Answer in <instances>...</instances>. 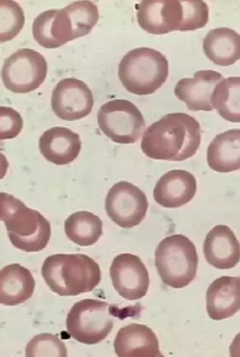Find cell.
<instances>
[{"label":"cell","mask_w":240,"mask_h":357,"mask_svg":"<svg viewBox=\"0 0 240 357\" xmlns=\"http://www.w3.org/2000/svg\"><path fill=\"white\" fill-rule=\"evenodd\" d=\"M32 33L40 46L47 49H57L75 40L73 24L65 8L40 14L33 21Z\"/></svg>","instance_id":"cell-15"},{"label":"cell","mask_w":240,"mask_h":357,"mask_svg":"<svg viewBox=\"0 0 240 357\" xmlns=\"http://www.w3.org/2000/svg\"><path fill=\"white\" fill-rule=\"evenodd\" d=\"M47 70V62L40 52L24 48L6 59L1 75L8 91L24 94L36 91L43 84Z\"/></svg>","instance_id":"cell-8"},{"label":"cell","mask_w":240,"mask_h":357,"mask_svg":"<svg viewBox=\"0 0 240 357\" xmlns=\"http://www.w3.org/2000/svg\"><path fill=\"white\" fill-rule=\"evenodd\" d=\"M155 264L164 284L173 289L185 288L197 275V248L192 241L183 235L166 237L156 250Z\"/></svg>","instance_id":"cell-5"},{"label":"cell","mask_w":240,"mask_h":357,"mask_svg":"<svg viewBox=\"0 0 240 357\" xmlns=\"http://www.w3.org/2000/svg\"><path fill=\"white\" fill-rule=\"evenodd\" d=\"M0 219L5 223L11 243L25 252H39L51 238L50 222L13 195L0 194Z\"/></svg>","instance_id":"cell-3"},{"label":"cell","mask_w":240,"mask_h":357,"mask_svg":"<svg viewBox=\"0 0 240 357\" xmlns=\"http://www.w3.org/2000/svg\"><path fill=\"white\" fill-rule=\"evenodd\" d=\"M197 190V178L191 173L184 169H172L159 178L153 197L163 208H177L191 202Z\"/></svg>","instance_id":"cell-14"},{"label":"cell","mask_w":240,"mask_h":357,"mask_svg":"<svg viewBox=\"0 0 240 357\" xmlns=\"http://www.w3.org/2000/svg\"><path fill=\"white\" fill-rule=\"evenodd\" d=\"M230 356L240 357V333L235 337L234 342L230 346Z\"/></svg>","instance_id":"cell-29"},{"label":"cell","mask_w":240,"mask_h":357,"mask_svg":"<svg viewBox=\"0 0 240 357\" xmlns=\"http://www.w3.org/2000/svg\"><path fill=\"white\" fill-rule=\"evenodd\" d=\"M119 357H163L156 333L145 325L131 324L121 328L114 342Z\"/></svg>","instance_id":"cell-17"},{"label":"cell","mask_w":240,"mask_h":357,"mask_svg":"<svg viewBox=\"0 0 240 357\" xmlns=\"http://www.w3.org/2000/svg\"><path fill=\"white\" fill-rule=\"evenodd\" d=\"M211 105L225 120L240 123V77L222 79L212 93Z\"/></svg>","instance_id":"cell-24"},{"label":"cell","mask_w":240,"mask_h":357,"mask_svg":"<svg viewBox=\"0 0 240 357\" xmlns=\"http://www.w3.org/2000/svg\"><path fill=\"white\" fill-rule=\"evenodd\" d=\"M0 41L6 43L20 33L25 23V17L22 8L11 0L0 1Z\"/></svg>","instance_id":"cell-26"},{"label":"cell","mask_w":240,"mask_h":357,"mask_svg":"<svg viewBox=\"0 0 240 357\" xmlns=\"http://www.w3.org/2000/svg\"><path fill=\"white\" fill-rule=\"evenodd\" d=\"M82 142L77 133L66 128H52L43 133L39 148L48 162L57 165L73 163L81 153Z\"/></svg>","instance_id":"cell-18"},{"label":"cell","mask_w":240,"mask_h":357,"mask_svg":"<svg viewBox=\"0 0 240 357\" xmlns=\"http://www.w3.org/2000/svg\"><path fill=\"white\" fill-rule=\"evenodd\" d=\"M23 128L21 114L10 107H0V139H11L19 136Z\"/></svg>","instance_id":"cell-28"},{"label":"cell","mask_w":240,"mask_h":357,"mask_svg":"<svg viewBox=\"0 0 240 357\" xmlns=\"http://www.w3.org/2000/svg\"><path fill=\"white\" fill-rule=\"evenodd\" d=\"M137 11L140 28L149 33L188 31L185 0H144L137 6Z\"/></svg>","instance_id":"cell-10"},{"label":"cell","mask_w":240,"mask_h":357,"mask_svg":"<svg viewBox=\"0 0 240 357\" xmlns=\"http://www.w3.org/2000/svg\"><path fill=\"white\" fill-rule=\"evenodd\" d=\"M223 76L212 70H200L193 78H183L175 86L174 94L193 112H211V96Z\"/></svg>","instance_id":"cell-13"},{"label":"cell","mask_w":240,"mask_h":357,"mask_svg":"<svg viewBox=\"0 0 240 357\" xmlns=\"http://www.w3.org/2000/svg\"><path fill=\"white\" fill-rule=\"evenodd\" d=\"M41 274L50 290L60 296L92 291L102 280L100 265L82 254H57L44 261Z\"/></svg>","instance_id":"cell-2"},{"label":"cell","mask_w":240,"mask_h":357,"mask_svg":"<svg viewBox=\"0 0 240 357\" xmlns=\"http://www.w3.org/2000/svg\"><path fill=\"white\" fill-rule=\"evenodd\" d=\"M51 103L52 109L59 119L74 121L91 113L94 98L91 89L82 80L66 78L53 89Z\"/></svg>","instance_id":"cell-11"},{"label":"cell","mask_w":240,"mask_h":357,"mask_svg":"<svg viewBox=\"0 0 240 357\" xmlns=\"http://www.w3.org/2000/svg\"><path fill=\"white\" fill-rule=\"evenodd\" d=\"M208 264L218 270H230L240 261V244L234 231L225 225L213 228L203 244Z\"/></svg>","instance_id":"cell-16"},{"label":"cell","mask_w":240,"mask_h":357,"mask_svg":"<svg viewBox=\"0 0 240 357\" xmlns=\"http://www.w3.org/2000/svg\"><path fill=\"white\" fill-rule=\"evenodd\" d=\"M209 167L218 173H231L240 169V129L218 134L207 150Z\"/></svg>","instance_id":"cell-21"},{"label":"cell","mask_w":240,"mask_h":357,"mask_svg":"<svg viewBox=\"0 0 240 357\" xmlns=\"http://www.w3.org/2000/svg\"><path fill=\"white\" fill-rule=\"evenodd\" d=\"M65 233L68 239L77 245L91 246L103 235V221L91 212L78 211L66 220Z\"/></svg>","instance_id":"cell-23"},{"label":"cell","mask_w":240,"mask_h":357,"mask_svg":"<svg viewBox=\"0 0 240 357\" xmlns=\"http://www.w3.org/2000/svg\"><path fill=\"white\" fill-rule=\"evenodd\" d=\"M203 51L216 66H232L240 59V35L227 28L211 30L203 40Z\"/></svg>","instance_id":"cell-22"},{"label":"cell","mask_w":240,"mask_h":357,"mask_svg":"<svg viewBox=\"0 0 240 357\" xmlns=\"http://www.w3.org/2000/svg\"><path fill=\"white\" fill-rule=\"evenodd\" d=\"M168 61L161 52L148 47L130 50L119 66V77L127 91L137 96L153 94L166 82Z\"/></svg>","instance_id":"cell-4"},{"label":"cell","mask_w":240,"mask_h":357,"mask_svg":"<svg viewBox=\"0 0 240 357\" xmlns=\"http://www.w3.org/2000/svg\"><path fill=\"white\" fill-rule=\"evenodd\" d=\"M65 8L72 20L75 39L90 33L99 21V8L91 1L74 2Z\"/></svg>","instance_id":"cell-25"},{"label":"cell","mask_w":240,"mask_h":357,"mask_svg":"<svg viewBox=\"0 0 240 357\" xmlns=\"http://www.w3.org/2000/svg\"><path fill=\"white\" fill-rule=\"evenodd\" d=\"M201 139L197 119L185 113L167 114L145 130L141 149L150 158L183 162L197 154Z\"/></svg>","instance_id":"cell-1"},{"label":"cell","mask_w":240,"mask_h":357,"mask_svg":"<svg viewBox=\"0 0 240 357\" xmlns=\"http://www.w3.org/2000/svg\"><path fill=\"white\" fill-rule=\"evenodd\" d=\"M35 289L31 271L20 264L8 265L0 271V303L8 307L29 301Z\"/></svg>","instance_id":"cell-20"},{"label":"cell","mask_w":240,"mask_h":357,"mask_svg":"<svg viewBox=\"0 0 240 357\" xmlns=\"http://www.w3.org/2000/svg\"><path fill=\"white\" fill-rule=\"evenodd\" d=\"M207 310L213 320L234 317L240 310V279L222 276L213 282L207 293Z\"/></svg>","instance_id":"cell-19"},{"label":"cell","mask_w":240,"mask_h":357,"mask_svg":"<svg viewBox=\"0 0 240 357\" xmlns=\"http://www.w3.org/2000/svg\"><path fill=\"white\" fill-rule=\"evenodd\" d=\"M27 357H67V348L58 335L43 333L34 336L27 345Z\"/></svg>","instance_id":"cell-27"},{"label":"cell","mask_w":240,"mask_h":357,"mask_svg":"<svg viewBox=\"0 0 240 357\" xmlns=\"http://www.w3.org/2000/svg\"><path fill=\"white\" fill-rule=\"evenodd\" d=\"M127 309L121 310L117 305L99 300L80 301L68 312L67 332L80 343L99 344L111 333L115 318L123 317L122 314Z\"/></svg>","instance_id":"cell-6"},{"label":"cell","mask_w":240,"mask_h":357,"mask_svg":"<svg viewBox=\"0 0 240 357\" xmlns=\"http://www.w3.org/2000/svg\"><path fill=\"white\" fill-rule=\"evenodd\" d=\"M110 275L114 289L123 298L137 301L147 296L149 275L139 257L132 254L115 257L110 267Z\"/></svg>","instance_id":"cell-12"},{"label":"cell","mask_w":240,"mask_h":357,"mask_svg":"<svg viewBox=\"0 0 240 357\" xmlns=\"http://www.w3.org/2000/svg\"><path fill=\"white\" fill-rule=\"evenodd\" d=\"M97 120L106 137L123 145L136 144L146 126L137 107L126 100H113L103 105Z\"/></svg>","instance_id":"cell-7"},{"label":"cell","mask_w":240,"mask_h":357,"mask_svg":"<svg viewBox=\"0 0 240 357\" xmlns=\"http://www.w3.org/2000/svg\"><path fill=\"white\" fill-rule=\"evenodd\" d=\"M148 208L146 194L139 187L127 181L114 184L106 196L107 215L123 229L140 225L147 216Z\"/></svg>","instance_id":"cell-9"}]
</instances>
